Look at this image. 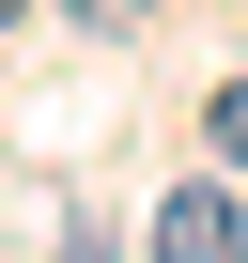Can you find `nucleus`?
I'll return each instance as SVG.
<instances>
[{
  "label": "nucleus",
  "instance_id": "f257e3e1",
  "mask_svg": "<svg viewBox=\"0 0 248 263\" xmlns=\"http://www.w3.org/2000/svg\"><path fill=\"white\" fill-rule=\"evenodd\" d=\"M155 263H248L233 186H171V201H155Z\"/></svg>",
  "mask_w": 248,
  "mask_h": 263
},
{
  "label": "nucleus",
  "instance_id": "f03ea898",
  "mask_svg": "<svg viewBox=\"0 0 248 263\" xmlns=\"http://www.w3.org/2000/svg\"><path fill=\"white\" fill-rule=\"evenodd\" d=\"M202 140H217V155H233V171H248V78H233V93H217V108H202Z\"/></svg>",
  "mask_w": 248,
  "mask_h": 263
},
{
  "label": "nucleus",
  "instance_id": "7ed1b4c3",
  "mask_svg": "<svg viewBox=\"0 0 248 263\" xmlns=\"http://www.w3.org/2000/svg\"><path fill=\"white\" fill-rule=\"evenodd\" d=\"M62 16H78V31H140L155 0H62Z\"/></svg>",
  "mask_w": 248,
  "mask_h": 263
},
{
  "label": "nucleus",
  "instance_id": "20e7f679",
  "mask_svg": "<svg viewBox=\"0 0 248 263\" xmlns=\"http://www.w3.org/2000/svg\"><path fill=\"white\" fill-rule=\"evenodd\" d=\"M0 31H16V0H0Z\"/></svg>",
  "mask_w": 248,
  "mask_h": 263
}]
</instances>
